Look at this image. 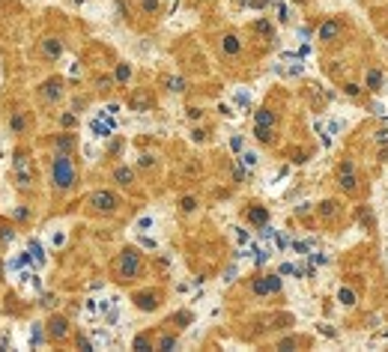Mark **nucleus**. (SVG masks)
<instances>
[{
	"label": "nucleus",
	"mask_w": 388,
	"mask_h": 352,
	"mask_svg": "<svg viewBox=\"0 0 388 352\" xmlns=\"http://www.w3.org/2000/svg\"><path fill=\"white\" fill-rule=\"evenodd\" d=\"M78 182V170H75V161L69 153H57L54 161H51V185L57 194H66L75 188Z\"/></svg>",
	"instance_id": "1"
},
{
	"label": "nucleus",
	"mask_w": 388,
	"mask_h": 352,
	"mask_svg": "<svg viewBox=\"0 0 388 352\" xmlns=\"http://www.w3.org/2000/svg\"><path fill=\"white\" fill-rule=\"evenodd\" d=\"M143 275V257L137 248H123L117 263H114V281L117 284H131Z\"/></svg>",
	"instance_id": "2"
},
{
	"label": "nucleus",
	"mask_w": 388,
	"mask_h": 352,
	"mask_svg": "<svg viewBox=\"0 0 388 352\" xmlns=\"http://www.w3.org/2000/svg\"><path fill=\"white\" fill-rule=\"evenodd\" d=\"M33 185H36L33 159H30V153L18 149V153H15V188H18V191H30Z\"/></svg>",
	"instance_id": "3"
},
{
	"label": "nucleus",
	"mask_w": 388,
	"mask_h": 352,
	"mask_svg": "<svg viewBox=\"0 0 388 352\" xmlns=\"http://www.w3.org/2000/svg\"><path fill=\"white\" fill-rule=\"evenodd\" d=\"M87 209L93 215H114L120 209V197L114 191H93L87 197Z\"/></svg>",
	"instance_id": "4"
},
{
	"label": "nucleus",
	"mask_w": 388,
	"mask_h": 352,
	"mask_svg": "<svg viewBox=\"0 0 388 352\" xmlns=\"http://www.w3.org/2000/svg\"><path fill=\"white\" fill-rule=\"evenodd\" d=\"M337 188L344 194L358 191V173H356V164L353 161H341V167H337Z\"/></svg>",
	"instance_id": "5"
},
{
	"label": "nucleus",
	"mask_w": 388,
	"mask_h": 352,
	"mask_svg": "<svg viewBox=\"0 0 388 352\" xmlns=\"http://www.w3.org/2000/svg\"><path fill=\"white\" fill-rule=\"evenodd\" d=\"M251 292L260 295V298L278 295V292H281V278H278V275H257V278L251 281Z\"/></svg>",
	"instance_id": "6"
},
{
	"label": "nucleus",
	"mask_w": 388,
	"mask_h": 352,
	"mask_svg": "<svg viewBox=\"0 0 388 352\" xmlns=\"http://www.w3.org/2000/svg\"><path fill=\"white\" fill-rule=\"evenodd\" d=\"M66 96V87H63V78H48L42 87H39V98L45 105H57L60 98Z\"/></svg>",
	"instance_id": "7"
},
{
	"label": "nucleus",
	"mask_w": 388,
	"mask_h": 352,
	"mask_svg": "<svg viewBox=\"0 0 388 352\" xmlns=\"http://www.w3.org/2000/svg\"><path fill=\"white\" fill-rule=\"evenodd\" d=\"M39 54H42L45 63H57V60L63 57V39H57V36H45V39L39 42Z\"/></svg>",
	"instance_id": "8"
},
{
	"label": "nucleus",
	"mask_w": 388,
	"mask_h": 352,
	"mask_svg": "<svg viewBox=\"0 0 388 352\" xmlns=\"http://www.w3.org/2000/svg\"><path fill=\"white\" fill-rule=\"evenodd\" d=\"M131 301H134L137 311L153 314V311H159V305H162V292H159V289H143V292H134Z\"/></svg>",
	"instance_id": "9"
},
{
	"label": "nucleus",
	"mask_w": 388,
	"mask_h": 352,
	"mask_svg": "<svg viewBox=\"0 0 388 352\" xmlns=\"http://www.w3.org/2000/svg\"><path fill=\"white\" fill-rule=\"evenodd\" d=\"M48 337H51V343H63L66 337H69V320L60 317V314H54L48 320Z\"/></svg>",
	"instance_id": "10"
},
{
	"label": "nucleus",
	"mask_w": 388,
	"mask_h": 352,
	"mask_svg": "<svg viewBox=\"0 0 388 352\" xmlns=\"http://www.w3.org/2000/svg\"><path fill=\"white\" fill-rule=\"evenodd\" d=\"M317 212H320V218H323L325 224H337L341 215H344V206H341L337 200H323V203L317 206Z\"/></svg>",
	"instance_id": "11"
},
{
	"label": "nucleus",
	"mask_w": 388,
	"mask_h": 352,
	"mask_svg": "<svg viewBox=\"0 0 388 352\" xmlns=\"http://www.w3.org/2000/svg\"><path fill=\"white\" fill-rule=\"evenodd\" d=\"M341 36H344V24H341L337 18H328L323 27L317 30V39H320V42H328V45H331V42H337Z\"/></svg>",
	"instance_id": "12"
},
{
	"label": "nucleus",
	"mask_w": 388,
	"mask_h": 352,
	"mask_svg": "<svg viewBox=\"0 0 388 352\" xmlns=\"http://www.w3.org/2000/svg\"><path fill=\"white\" fill-rule=\"evenodd\" d=\"M242 215H245V221H248V224H254V227L269 224V209H266V206H260V203H248Z\"/></svg>",
	"instance_id": "13"
},
{
	"label": "nucleus",
	"mask_w": 388,
	"mask_h": 352,
	"mask_svg": "<svg viewBox=\"0 0 388 352\" xmlns=\"http://www.w3.org/2000/svg\"><path fill=\"white\" fill-rule=\"evenodd\" d=\"M221 54H224V57H239V54H242V39H239L236 33L221 36Z\"/></svg>",
	"instance_id": "14"
},
{
	"label": "nucleus",
	"mask_w": 388,
	"mask_h": 352,
	"mask_svg": "<svg viewBox=\"0 0 388 352\" xmlns=\"http://www.w3.org/2000/svg\"><path fill=\"white\" fill-rule=\"evenodd\" d=\"M254 126H260V128H275V126H278L275 111H272V108H260L257 114H254Z\"/></svg>",
	"instance_id": "15"
},
{
	"label": "nucleus",
	"mask_w": 388,
	"mask_h": 352,
	"mask_svg": "<svg viewBox=\"0 0 388 352\" xmlns=\"http://www.w3.org/2000/svg\"><path fill=\"white\" fill-rule=\"evenodd\" d=\"M111 179H114V182H117L120 188H129V185H134V170L123 164V167H117V170L111 173Z\"/></svg>",
	"instance_id": "16"
},
{
	"label": "nucleus",
	"mask_w": 388,
	"mask_h": 352,
	"mask_svg": "<svg viewBox=\"0 0 388 352\" xmlns=\"http://www.w3.org/2000/svg\"><path fill=\"white\" fill-rule=\"evenodd\" d=\"M382 84H385L382 69H370V72H367V90H370V93H379V90H382Z\"/></svg>",
	"instance_id": "17"
},
{
	"label": "nucleus",
	"mask_w": 388,
	"mask_h": 352,
	"mask_svg": "<svg viewBox=\"0 0 388 352\" xmlns=\"http://www.w3.org/2000/svg\"><path fill=\"white\" fill-rule=\"evenodd\" d=\"M251 33H254V36H263V39H275V27H272L266 18L254 21V24H251Z\"/></svg>",
	"instance_id": "18"
},
{
	"label": "nucleus",
	"mask_w": 388,
	"mask_h": 352,
	"mask_svg": "<svg viewBox=\"0 0 388 352\" xmlns=\"http://www.w3.org/2000/svg\"><path fill=\"white\" fill-rule=\"evenodd\" d=\"M129 108L131 111H150L153 108V98L147 96V93H137V96L129 98Z\"/></svg>",
	"instance_id": "19"
},
{
	"label": "nucleus",
	"mask_w": 388,
	"mask_h": 352,
	"mask_svg": "<svg viewBox=\"0 0 388 352\" xmlns=\"http://www.w3.org/2000/svg\"><path fill=\"white\" fill-rule=\"evenodd\" d=\"M9 128H12L15 134H24L27 120H24V114H21V111H12V117H9Z\"/></svg>",
	"instance_id": "20"
},
{
	"label": "nucleus",
	"mask_w": 388,
	"mask_h": 352,
	"mask_svg": "<svg viewBox=\"0 0 388 352\" xmlns=\"http://www.w3.org/2000/svg\"><path fill=\"white\" fill-rule=\"evenodd\" d=\"M254 137H257L260 143H266V146H272L275 143V128H260V126H254Z\"/></svg>",
	"instance_id": "21"
},
{
	"label": "nucleus",
	"mask_w": 388,
	"mask_h": 352,
	"mask_svg": "<svg viewBox=\"0 0 388 352\" xmlns=\"http://www.w3.org/2000/svg\"><path fill=\"white\" fill-rule=\"evenodd\" d=\"M54 146H57V153H69V156H72L75 137H72V134H57V143H54Z\"/></svg>",
	"instance_id": "22"
},
{
	"label": "nucleus",
	"mask_w": 388,
	"mask_h": 352,
	"mask_svg": "<svg viewBox=\"0 0 388 352\" xmlns=\"http://www.w3.org/2000/svg\"><path fill=\"white\" fill-rule=\"evenodd\" d=\"M131 78V66L129 63H120L117 66V75H114V81H117V87H126Z\"/></svg>",
	"instance_id": "23"
},
{
	"label": "nucleus",
	"mask_w": 388,
	"mask_h": 352,
	"mask_svg": "<svg viewBox=\"0 0 388 352\" xmlns=\"http://www.w3.org/2000/svg\"><path fill=\"white\" fill-rule=\"evenodd\" d=\"M131 349H137V352L153 349V337H150V334H137V337L131 340Z\"/></svg>",
	"instance_id": "24"
},
{
	"label": "nucleus",
	"mask_w": 388,
	"mask_h": 352,
	"mask_svg": "<svg viewBox=\"0 0 388 352\" xmlns=\"http://www.w3.org/2000/svg\"><path fill=\"white\" fill-rule=\"evenodd\" d=\"M164 84H167V90H170V93H185V90H188L185 78H164Z\"/></svg>",
	"instance_id": "25"
},
{
	"label": "nucleus",
	"mask_w": 388,
	"mask_h": 352,
	"mask_svg": "<svg viewBox=\"0 0 388 352\" xmlns=\"http://www.w3.org/2000/svg\"><path fill=\"white\" fill-rule=\"evenodd\" d=\"M114 87H117V81H114V78H108V75H99V78H96V90H99V93H108V90H114Z\"/></svg>",
	"instance_id": "26"
},
{
	"label": "nucleus",
	"mask_w": 388,
	"mask_h": 352,
	"mask_svg": "<svg viewBox=\"0 0 388 352\" xmlns=\"http://www.w3.org/2000/svg\"><path fill=\"white\" fill-rule=\"evenodd\" d=\"M337 298H341V305H344V308H353V305H356V292H353V289H341V292H337Z\"/></svg>",
	"instance_id": "27"
},
{
	"label": "nucleus",
	"mask_w": 388,
	"mask_h": 352,
	"mask_svg": "<svg viewBox=\"0 0 388 352\" xmlns=\"http://www.w3.org/2000/svg\"><path fill=\"white\" fill-rule=\"evenodd\" d=\"M179 209H182L185 215L194 212V209H197V197H191V194H188V197H179Z\"/></svg>",
	"instance_id": "28"
},
{
	"label": "nucleus",
	"mask_w": 388,
	"mask_h": 352,
	"mask_svg": "<svg viewBox=\"0 0 388 352\" xmlns=\"http://www.w3.org/2000/svg\"><path fill=\"white\" fill-rule=\"evenodd\" d=\"M143 15H159V0H137Z\"/></svg>",
	"instance_id": "29"
},
{
	"label": "nucleus",
	"mask_w": 388,
	"mask_h": 352,
	"mask_svg": "<svg viewBox=\"0 0 388 352\" xmlns=\"http://www.w3.org/2000/svg\"><path fill=\"white\" fill-rule=\"evenodd\" d=\"M156 346H159V349H173V346H176V334H162Z\"/></svg>",
	"instance_id": "30"
},
{
	"label": "nucleus",
	"mask_w": 388,
	"mask_h": 352,
	"mask_svg": "<svg viewBox=\"0 0 388 352\" xmlns=\"http://www.w3.org/2000/svg\"><path fill=\"white\" fill-rule=\"evenodd\" d=\"M170 322H176V328H185V325L191 322V314H188V311H182V314H176Z\"/></svg>",
	"instance_id": "31"
},
{
	"label": "nucleus",
	"mask_w": 388,
	"mask_h": 352,
	"mask_svg": "<svg viewBox=\"0 0 388 352\" xmlns=\"http://www.w3.org/2000/svg\"><path fill=\"white\" fill-rule=\"evenodd\" d=\"M242 167H257V153H242Z\"/></svg>",
	"instance_id": "32"
},
{
	"label": "nucleus",
	"mask_w": 388,
	"mask_h": 352,
	"mask_svg": "<svg viewBox=\"0 0 388 352\" xmlns=\"http://www.w3.org/2000/svg\"><path fill=\"white\" fill-rule=\"evenodd\" d=\"M293 346H302V337H287L278 343V349H293Z\"/></svg>",
	"instance_id": "33"
},
{
	"label": "nucleus",
	"mask_w": 388,
	"mask_h": 352,
	"mask_svg": "<svg viewBox=\"0 0 388 352\" xmlns=\"http://www.w3.org/2000/svg\"><path fill=\"white\" fill-rule=\"evenodd\" d=\"M373 140H376V143H382V146H388V126L379 128V131H373Z\"/></svg>",
	"instance_id": "34"
},
{
	"label": "nucleus",
	"mask_w": 388,
	"mask_h": 352,
	"mask_svg": "<svg viewBox=\"0 0 388 352\" xmlns=\"http://www.w3.org/2000/svg\"><path fill=\"white\" fill-rule=\"evenodd\" d=\"M42 340H45V337H42V328H39V325H33V331H30V343L36 346V343H42Z\"/></svg>",
	"instance_id": "35"
},
{
	"label": "nucleus",
	"mask_w": 388,
	"mask_h": 352,
	"mask_svg": "<svg viewBox=\"0 0 388 352\" xmlns=\"http://www.w3.org/2000/svg\"><path fill=\"white\" fill-rule=\"evenodd\" d=\"M275 9H278V21H281V24H287V21H290V15H287V6H284V3H278Z\"/></svg>",
	"instance_id": "36"
},
{
	"label": "nucleus",
	"mask_w": 388,
	"mask_h": 352,
	"mask_svg": "<svg viewBox=\"0 0 388 352\" xmlns=\"http://www.w3.org/2000/svg\"><path fill=\"white\" fill-rule=\"evenodd\" d=\"M12 239H15V233H12L9 227H0V242L6 245V242H12Z\"/></svg>",
	"instance_id": "37"
},
{
	"label": "nucleus",
	"mask_w": 388,
	"mask_h": 352,
	"mask_svg": "<svg viewBox=\"0 0 388 352\" xmlns=\"http://www.w3.org/2000/svg\"><path fill=\"white\" fill-rule=\"evenodd\" d=\"M293 251L296 254H308L311 251V242H293Z\"/></svg>",
	"instance_id": "38"
},
{
	"label": "nucleus",
	"mask_w": 388,
	"mask_h": 352,
	"mask_svg": "<svg viewBox=\"0 0 388 352\" xmlns=\"http://www.w3.org/2000/svg\"><path fill=\"white\" fill-rule=\"evenodd\" d=\"M30 254L36 257V260H39V263H42V260H45V254H42V245H39V242H30Z\"/></svg>",
	"instance_id": "39"
},
{
	"label": "nucleus",
	"mask_w": 388,
	"mask_h": 352,
	"mask_svg": "<svg viewBox=\"0 0 388 352\" xmlns=\"http://www.w3.org/2000/svg\"><path fill=\"white\" fill-rule=\"evenodd\" d=\"M254 263H257V266H263V263H266V260H269V251H263V248H254Z\"/></svg>",
	"instance_id": "40"
},
{
	"label": "nucleus",
	"mask_w": 388,
	"mask_h": 352,
	"mask_svg": "<svg viewBox=\"0 0 388 352\" xmlns=\"http://www.w3.org/2000/svg\"><path fill=\"white\" fill-rule=\"evenodd\" d=\"M60 126L72 128V126H75V114H63V117H60Z\"/></svg>",
	"instance_id": "41"
},
{
	"label": "nucleus",
	"mask_w": 388,
	"mask_h": 352,
	"mask_svg": "<svg viewBox=\"0 0 388 352\" xmlns=\"http://www.w3.org/2000/svg\"><path fill=\"white\" fill-rule=\"evenodd\" d=\"M191 137L197 140V143H203V140H206V131H203V128H194V131H191Z\"/></svg>",
	"instance_id": "42"
},
{
	"label": "nucleus",
	"mask_w": 388,
	"mask_h": 352,
	"mask_svg": "<svg viewBox=\"0 0 388 352\" xmlns=\"http://www.w3.org/2000/svg\"><path fill=\"white\" fill-rule=\"evenodd\" d=\"M344 93H347V96H353V98H356L358 93H361V90H358L356 84H347V87H344Z\"/></svg>",
	"instance_id": "43"
},
{
	"label": "nucleus",
	"mask_w": 388,
	"mask_h": 352,
	"mask_svg": "<svg viewBox=\"0 0 388 352\" xmlns=\"http://www.w3.org/2000/svg\"><path fill=\"white\" fill-rule=\"evenodd\" d=\"M117 9H120L123 18H129V6H126V0H117Z\"/></svg>",
	"instance_id": "44"
},
{
	"label": "nucleus",
	"mask_w": 388,
	"mask_h": 352,
	"mask_svg": "<svg viewBox=\"0 0 388 352\" xmlns=\"http://www.w3.org/2000/svg\"><path fill=\"white\" fill-rule=\"evenodd\" d=\"M78 349H93V343H90V340H87V337H78Z\"/></svg>",
	"instance_id": "45"
},
{
	"label": "nucleus",
	"mask_w": 388,
	"mask_h": 352,
	"mask_svg": "<svg viewBox=\"0 0 388 352\" xmlns=\"http://www.w3.org/2000/svg\"><path fill=\"white\" fill-rule=\"evenodd\" d=\"M200 117H203L200 108H188V120H200Z\"/></svg>",
	"instance_id": "46"
},
{
	"label": "nucleus",
	"mask_w": 388,
	"mask_h": 352,
	"mask_svg": "<svg viewBox=\"0 0 388 352\" xmlns=\"http://www.w3.org/2000/svg\"><path fill=\"white\" fill-rule=\"evenodd\" d=\"M153 164H156L153 156H140V167H153Z\"/></svg>",
	"instance_id": "47"
},
{
	"label": "nucleus",
	"mask_w": 388,
	"mask_h": 352,
	"mask_svg": "<svg viewBox=\"0 0 388 352\" xmlns=\"http://www.w3.org/2000/svg\"><path fill=\"white\" fill-rule=\"evenodd\" d=\"M150 227H153V218H140L137 221V230H150Z\"/></svg>",
	"instance_id": "48"
},
{
	"label": "nucleus",
	"mask_w": 388,
	"mask_h": 352,
	"mask_svg": "<svg viewBox=\"0 0 388 352\" xmlns=\"http://www.w3.org/2000/svg\"><path fill=\"white\" fill-rule=\"evenodd\" d=\"M27 215H30V212H27V209H24V206H18V209H15V218H18V221H24V218H27Z\"/></svg>",
	"instance_id": "49"
},
{
	"label": "nucleus",
	"mask_w": 388,
	"mask_h": 352,
	"mask_svg": "<svg viewBox=\"0 0 388 352\" xmlns=\"http://www.w3.org/2000/svg\"><path fill=\"white\" fill-rule=\"evenodd\" d=\"M311 260H314L317 266H323V263H328V257H325V254H311Z\"/></svg>",
	"instance_id": "50"
},
{
	"label": "nucleus",
	"mask_w": 388,
	"mask_h": 352,
	"mask_svg": "<svg viewBox=\"0 0 388 352\" xmlns=\"http://www.w3.org/2000/svg\"><path fill=\"white\" fill-rule=\"evenodd\" d=\"M236 239H239V242H248V233H245L242 227H236Z\"/></svg>",
	"instance_id": "51"
},
{
	"label": "nucleus",
	"mask_w": 388,
	"mask_h": 352,
	"mask_svg": "<svg viewBox=\"0 0 388 352\" xmlns=\"http://www.w3.org/2000/svg\"><path fill=\"white\" fill-rule=\"evenodd\" d=\"M233 176H236V182H242V179H245V173H242V167H233Z\"/></svg>",
	"instance_id": "52"
},
{
	"label": "nucleus",
	"mask_w": 388,
	"mask_h": 352,
	"mask_svg": "<svg viewBox=\"0 0 388 352\" xmlns=\"http://www.w3.org/2000/svg\"><path fill=\"white\" fill-rule=\"evenodd\" d=\"M385 159H388V156H385Z\"/></svg>",
	"instance_id": "53"
}]
</instances>
